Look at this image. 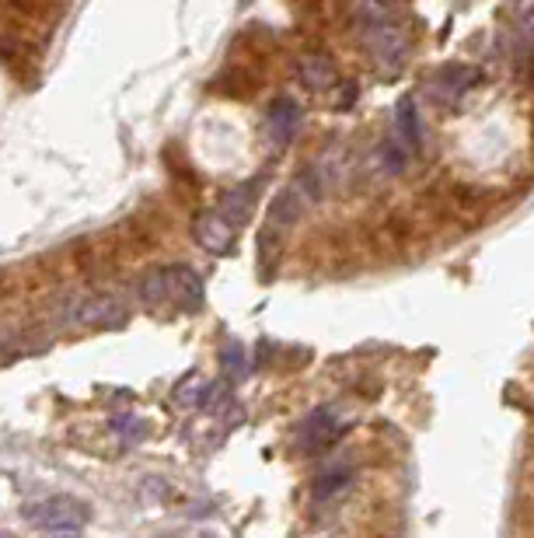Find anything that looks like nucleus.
<instances>
[{
    "instance_id": "f03ea898",
    "label": "nucleus",
    "mask_w": 534,
    "mask_h": 538,
    "mask_svg": "<svg viewBox=\"0 0 534 538\" xmlns=\"http://www.w3.org/2000/svg\"><path fill=\"white\" fill-rule=\"evenodd\" d=\"M363 42H367V53L374 56V63L388 74L402 70L405 56H409V39H405L402 25L391 21L388 11L381 7H363Z\"/></svg>"
},
{
    "instance_id": "2eb2a0df",
    "label": "nucleus",
    "mask_w": 534,
    "mask_h": 538,
    "mask_svg": "<svg viewBox=\"0 0 534 538\" xmlns=\"http://www.w3.org/2000/svg\"><path fill=\"white\" fill-rule=\"evenodd\" d=\"M514 35L524 49H534V4H524V7H514Z\"/></svg>"
},
{
    "instance_id": "ddd939ff",
    "label": "nucleus",
    "mask_w": 534,
    "mask_h": 538,
    "mask_svg": "<svg viewBox=\"0 0 534 538\" xmlns=\"http://www.w3.org/2000/svg\"><path fill=\"white\" fill-rule=\"evenodd\" d=\"M220 371H224L227 385H234V381L248 378V371H252V360H248L245 346H241L238 339L224 343V350H220Z\"/></svg>"
},
{
    "instance_id": "0eeeda50",
    "label": "nucleus",
    "mask_w": 534,
    "mask_h": 538,
    "mask_svg": "<svg viewBox=\"0 0 534 538\" xmlns=\"http://www.w3.org/2000/svg\"><path fill=\"white\" fill-rule=\"evenodd\" d=\"M74 322L84 329H119L126 322V308L112 294H95L74 308Z\"/></svg>"
},
{
    "instance_id": "f257e3e1",
    "label": "nucleus",
    "mask_w": 534,
    "mask_h": 538,
    "mask_svg": "<svg viewBox=\"0 0 534 538\" xmlns=\"http://www.w3.org/2000/svg\"><path fill=\"white\" fill-rule=\"evenodd\" d=\"M137 294L151 308H175V311H199L206 297L199 273L182 263L147 269L137 283Z\"/></svg>"
},
{
    "instance_id": "1a4fd4ad",
    "label": "nucleus",
    "mask_w": 534,
    "mask_h": 538,
    "mask_svg": "<svg viewBox=\"0 0 534 538\" xmlns=\"http://www.w3.org/2000/svg\"><path fill=\"white\" fill-rule=\"evenodd\" d=\"M475 81H479V74H475L472 67H465V63H447L444 70H437V74H433L430 91H433V98H437L440 105H454Z\"/></svg>"
},
{
    "instance_id": "6e6552de",
    "label": "nucleus",
    "mask_w": 534,
    "mask_h": 538,
    "mask_svg": "<svg viewBox=\"0 0 534 538\" xmlns=\"http://www.w3.org/2000/svg\"><path fill=\"white\" fill-rule=\"evenodd\" d=\"M297 126H301V105L290 95H280L269 102L266 109V137L273 147H287L294 140Z\"/></svg>"
},
{
    "instance_id": "7ed1b4c3",
    "label": "nucleus",
    "mask_w": 534,
    "mask_h": 538,
    "mask_svg": "<svg viewBox=\"0 0 534 538\" xmlns=\"http://www.w3.org/2000/svg\"><path fill=\"white\" fill-rule=\"evenodd\" d=\"M25 518L32 521L35 528L49 532V538H81V528L88 525L91 518V507L77 497H46L39 504L25 507Z\"/></svg>"
},
{
    "instance_id": "9b49d317",
    "label": "nucleus",
    "mask_w": 534,
    "mask_h": 538,
    "mask_svg": "<svg viewBox=\"0 0 534 538\" xmlns=\"http://www.w3.org/2000/svg\"><path fill=\"white\" fill-rule=\"evenodd\" d=\"M259 189H262V179H252V182H241V186H234L231 193L220 200V214H224L234 228L248 224V217H252V210H255V200H259Z\"/></svg>"
},
{
    "instance_id": "9d476101",
    "label": "nucleus",
    "mask_w": 534,
    "mask_h": 538,
    "mask_svg": "<svg viewBox=\"0 0 534 538\" xmlns=\"http://www.w3.org/2000/svg\"><path fill=\"white\" fill-rule=\"evenodd\" d=\"M297 77H301V84H308L311 91L339 88L336 63H332L329 56H322V53H304L301 60H297Z\"/></svg>"
},
{
    "instance_id": "f8f14e48",
    "label": "nucleus",
    "mask_w": 534,
    "mask_h": 538,
    "mask_svg": "<svg viewBox=\"0 0 534 538\" xmlns=\"http://www.w3.org/2000/svg\"><path fill=\"white\" fill-rule=\"evenodd\" d=\"M395 123H398V133H402V147L416 154L419 144H423V126H419V112H416V102H412V98H402V102H398Z\"/></svg>"
},
{
    "instance_id": "20e7f679",
    "label": "nucleus",
    "mask_w": 534,
    "mask_h": 538,
    "mask_svg": "<svg viewBox=\"0 0 534 538\" xmlns=\"http://www.w3.org/2000/svg\"><path fill=\"white\" fill-rule=\"evenodd\" d=\"M339 437H343V420H339V413L332 406H318L301 420L297 448H301L304 455H318V451L332 448Z\"/></svg>"
},
{
    "instance_id": "423d86ee",
    "label": "nucleus",
    "mask_w": 534,
    "mask_h": 538,
    "mask_svg": "<svg viewBox=\"0 0 534 538\" xmlns=\"http://www.w3.org/2000/svg\"><path fill=\"white\" fill-rule=\"evenodd\" d=\"M304 207H308V193L301 189V182H294V186H287L280 196L273 200V207H269V217H266V231H262V238L273 235L276 242H280L283 235H287L290 228H294L297 221H301Z\"/></svg>"
},
{
    "instance_id": "39448f33",
    "label": "nucleus",
    "mask_w": 534,
    "mask_h": 538,
    "mask_svg": "<svg viewBox=\"0 0 534 538\" xmlns=\"http://www.w3.org/2000/svg\"><path fill=\"white\" fill-rule=\"evenodd\" d=\"M192 238L213 256H231L234 245H238V228L220 210H203L192 224Z\"/></svg>"
},
{
    "instance_id": "dca6fc26",
    "label": "nucleus",
    "mask_w": 534,
    "mask_h": 538,
    "mask_svg": "<svg viewBox=\"0 0 534 538\" xmlns=\"http://www.w3.org/2000/svg\"><path fill=\"white\" fill-rule=\"evenodd\" d=\"M112 430H116V434H123L126 441H144V437H147V427L137 420V416H119V420H112Z\"/></svg>"
},
{
    "instance_id": "f3484780",
    "label": "nucleus",
    "mask_w": 534,
    "mask_h": 538,
    "mask_svg": "<svg viewBox=\"0 0 534 538\" xmlns=\"http://www.w3.org/2000/svg\"><path fill=\"white\" fill-rule=\"evenodd\" d=\"M343 483H350V476H346L343 469H339V472H325V479H318V483H315V500H325V493L332 497V493H336Z\"/></svg>"
},
{
    "instance_id": "4468645a",
    "label": "nucleus",
    "mask_w": 534,
    "mask_h": 538,
    "mask_svg": "<svg viewBox=\"0 0 534 538\" xmlns=\"http://www.w3.org/2000/svg\"><path fill=\"white\" fill-rule=\"evenodd\" d=\"M206 395H210V385H206L199 374H192V378H185V381H178V385H175V402L182 409L206 406Z\"/></svg>"
}]
</instances>
